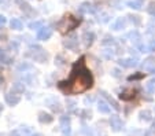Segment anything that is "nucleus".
Listing matches in <instances>:
<instances>
[{"label":"nucleus","mask_w":155,"mask_h":136,"mask_svg":"<svg viewBox=\"0 0 155 136\" xmlns=\"http://www.w3.org/2000/svg\"><path fill=\"white\" fill-rule=\"evenodd\" d=\"M94 85V77L91 71L85 66V58H80L73 66L70 78L66 81H61L58 87L64 92V94H81L87 89L92 88Z\"/></svg>","instance_id":"obj_1"},{"label":"nucleus","mask_w":155,"mask_h":136,"mask_svg":"<svg viewBox=\"0 0 155 136\" xmlns=\"http://www.w3.org/2000/svg\"><path fill=\"white\" fill-rule=\"evenodd\" d=\"M78 25H80L78 18H74L73 15H64V17L62 18V21L58 24V26L62 33H66V32H69V30L76 29Z\"/></svg>","instance_id":"obj_2"},{"label":"nucleus","mask_w":155,"mask_h":136,"mask_svg":"<svg viewBox=\"0 0 155 136\" xmlns=\"http://www.w3.org/2000/svg\"><path fill=\"white\" fill-rule=\"evenodd\" d=\"M4 99H6V103L10 104V106H15V104H18L21 102V95L18 94V92L15 91H10L7 92L6 95H4Z\"/></svg>","instance_id":"obj_3"},{"label":"nucleus","mask_w":155,"mask_h":136,"mask_svg":"<svg viewBox=\"0 0 155 136\" xmlns=\"http://www.w3.org/2000/svg\"><path fill=\"white\" fill-rule=\"evenodd\" d=\"M120 66L122 68H126V69H130V68H135V66L139 65V59L137 58H124V59H120L118 61Z\"/></svg>","instance_id":"obj_4"},{"label":"nucleus","mask_w":155,"mask_h":136,"mask_svg":"<svg viewBox=\"0 0 155 136\" xmlns=\"http://www.w3.org/2000/svg\"><path fill=\"white\" fill-rule=\"evenodd\" d=\"M52 36V28L50 26H43L38 29L37 33V38L38 40H48V38Z\"/></svg>","instance_id":"obj_5"},{"label":"nucleus","mask_w":155,"mask_h":136,"mask_svg":"<svg viewBox=\"0 0 155 136\" xmlns=\"http://www.w3.org/2000/svg\"><path fill=\"white\" fill-rule=\"evenodd\" d=\"M110 125H111V128H113V131H115V132H118V131H121L122 129V127H124V122H122V120L120 118V115H111L110 117Z\"/></svg>","instance_id":"obj_6"},{"label":"nucleus","mask_w":155,"mask_h":136,"mask_svg":"<svg viewBox=\"0 0 155 136\" xmlns=\"http://www.w3.org/2000/svg\"><path fill=\"white\" fill-rule=\"evenodd\" d=\"M136 94H137V91H136V89H133V88H128V89H125V91L121 92L120 98L122 99V101H132V99H135Z\"/></svg>","instance_id":"obj_7"},{"label":"nucleus","mask_w":155,"mask_h":136,"mask_svg":"<svg viewBox=\"0 0 155 136\" xmlns=\"http://www.w3.org/2000/svg\"><path fill=\"white\" fill-rule=\"evenodd\" d=\"M80 12H82V14H94L95 11H96V8H95V6L92 3H89V2H85V3H82L81 6H80Z\"/></svg>","instance_id":"obj_8"},{"label":"nucleus","mask_w":155,"mask_h":136,"mask_svg":"<svg viewBox=\"0 0 155 136\" xmlns=\"http://www.w3.org/2000/svg\"><path fill=\"white\" fill-rule=\"evenodd\" d=\"M63 45L66 48H69V50H76L77 45H78V40H77L76 36H70L63 41Z\"/></svg>","instance_id":"obj_9"},{"label":"nucleus","mask_w":155,"mask_h":136,"mask_svg":"<svg viewBox=\"0 0 155 136\" xmlns=\"http://www.w3.org/2000/svg\"><path fill=\"white\" fill-rule=\"evenodd\" d=\"M59 121H61L63 133H70V118H69L68 115H62Z\"/></svg>","instance_id":"obj_10"},{"label":"nucleus","mask_w":155,"mask_h":136,"mask_svg":"<svg viewBox=\"0 0 155 136\" xmlns=\"http://www.w3.org/2000/svg\"><path fill=\"white\" fill-rule=\"evenodd\" d=\"M38 121H40L41 124H51V122L54 121V117L51 114H48V113L40 111L38 113Z\"/></svg>","instance_id":"obj_11"},{"label":"nucleus","mask_w":155,"mask_h":136,"mask_svg":"<svg viewBox=\"0 0 155 136\" xmlns=\"http://www.w3.org/2000/svg\"><path fill=\"white\" fill-rule=\"evenodd\" d=\"M97 110H99L100 113H103V114H108V113H110V110H111V107H110L108 102L99 101V102H97Z\"/></svg>","instance_id":"obj_12"},{"label":"nucleus","mask_w":155,"mask_h":136,"mask_svg":"<svg viewBox=\"0 0 155 136\" xmlns=\"http://www.w3.org/2000/svg\"><path fill=\"white\" fill-rule=\"evenodd\" d=\"M126 26V18H118L117 21L111 25V29L113 30H121V29H125Z\"/></svg>","instance_id":"obj_13"},{"label":"nucleus","mask_w":155,"mask_h":136,"mask_svg":"<svg viewBox=\"0 0 155 136\" xmlns=\"http://www.w3.org/2000/svg\"><path fill=\"white\" fill-rule=\"evenodd\" d=\"M143 69H144L146 71H148V73L155 74V62H154L152 59L146 61V62L143 63Z\"/></svg>","instance_id":"obj_14"},{"label":"nucleus","mask_w":155,"mask_h":136,"mask_svg":"<svg viewBox=\"0 0 155 136\" xmlns=\"http://www.w3.org/2000/svg\"><path fill=\"white\" fill-rule=\"evenodd\" d=\"M126 37H129L132 40V43H135V44H140V40H141V37H140V33L137 32V30H133V32H130V33H128V36Z\"/></svg>","instance_id":"obj_15"},{"label":"nucleus","mask_w":155,"mask_h":136,"mask_svg":"<svg viewBox=\"0 0 155 136\" xmlns=\"http://www.w3.org/2000/svg\"><path fill=\"white\" fill-rule=\"evenodd\" d=\"M10 26H11V29H14V30H21L24 28V24H22V21L18 19V18H12L11 22H10Z\"/></svg>","instance_id":"obj_16"},{"label":"nucleus","mask_w":155,"mask_h":136,"mask_svg":"<svg viewBox=\"0 0 155 136\" xmlns=\"http://www.w3.org/2000/svg\"><path fill=\"white\" fill-rule=\"evenodd\" d=\"M82 38H84V41H85V45H91L92 43H94V40H95V35L92 32H85L84 33V36H82Z\"/></svg>","instance_id":"obj_17"},{"label":"nucleus","mask_w":155,"mask_h":136,"mask_svg":"<svg viewBox=\"0 0 155 136\" xmlns=\"http://www.w3.org/2000/svg\"><path fill=\"white\" fill-rule=\"evenodd\" d=\"M0 63H4V65H8L11 63V58L6 54V51L0 48Z\"/></svg>","instance_id":"obj_18"},{"label":"nucleus","mask_w":155,"mask_h":136,"mask_svg":"<svg viewBox=\"0 0 155 136\" xmlns=\"http://www.w3.org/2000/svg\"><path fill=\"white\" fill-rule=\"evenodd\" d=\"M12 91H15V92H18V94H24V91H25V85H24V83H14L12 84Z\"/></svg>","instance_id":"obj_19"},{"label":"nucleus","mask_w":155,"mask_h":136,"mask_svg":"<svg viewBox=\"0 0 155 136\" xmlns=\"http://www.w3.org/2000/svg\"><path fill=\"white\" fill-rule=\"evenodd\" d=\"M128 6L133 10H140L143 7L141 6V0H130V2H128Z\"/></svg>","instance_id":"obj_20"},{"label":"nucleus","mask_w":155,"mask_h":136,"mask_svg":"<svg viewBox=\"0 0 155 136\" xmlns=\"http://www.w3.org/2000/svg\"><path fill=\"white\" fill-rule=\"evenodd\" d=\"M146 91L148 92V94H155V78L150 80L148 83L146 84Z\"/></svg>","instance_id":"obj_21"},{"label":"nucleus","mask_w":155,"mask_h":136,"mask_svg":"<svg viewBox=\"0 0 155 136\" xmlns=\"http://www.w3.org/2000/svg\"><path fill=\"white\" fill-rule=\"evenodd\" d=\"M102 56L106 58V59H111L113 56H114V51L111 48H106V50L102 51Z\"/></svg>","instance_id":"obj_22"},{"label":"nucleus","mask_w":155,"mask_h":136,"mask_svg":"<svg viewBox=\"0 0 155 136\" xmlns=\"http://www.w3.org/2000/svg\"><path fill=\"white\" fill-rule=\"evenodd\" d=\"M114 37H111V36H104V38L102 40V44L103 45H113L114 44Z\"/></svg>","instance_id":"obj_23"},{"label":"nucleus","mask_w":155,"mask_h":136,"mask_svg":"<svg viewBox=\"0 0 155 136\" xmlns=\"http://www.w3.org/2000/svg\"><path fill=\"white\" fill-rule=\"evenodd\" d=\"M140 118L144 121H151V111L150 110H144L140 113Z\"/></svg>","instance_id":"obj_24"},{"label":"nucleus","mask_w":155,"mask_h":136,"mask_svg":"<svg viewBox=\"0 0 155 136\" xmlns=\"http://www.w3.org/2000/svg\"><path fill=\"white\" fill-rule=\"evenodd\" d=\"M29 28L30 29H40V28H43V22L41 21H35V22H30L29 24Z\"/></svg>","instance_id":"obj_25"},{"label":"nucleus","mask_w":155,"mask_h":136,"mask_svg":"<svg viewBox=\"0 0 155 136\" xmlns=\"http://www.w3.org/2000/svg\"><path fill=\"white\" fill-rule=\"evenodd\" d=\"M102 95H104L106 98L108 99V102H110V103L113 104V107H114V109H117V110L120 109V106H118V103H117V102H115V101H114V99H113V98H110V96H108V95L106 94V92H102Z\"/></svg>","instance_id":"obj_26"},{"label":"nucleus","mask_w":155,"mask_h":136,"mask_svg":"<svg viewBox=\"0 0 155 136\" xmlns=\"http://www.w3.org/2000/svg\"><path fill=\"white\" fill-rule=\"evenodd\" d=\"M29 69H32V65H30V63H21V65L18 66V70L24 71V73H25V70H29Z\"/></svg>","instance_id":"obj_27"},{"label":"nucleus","mask_w":155,"mask_h":136,"mask_svg":"<svg viewBox=\"0 0 155 136\" xmlns=\"http://www.w3.org/2000/svg\"><path fill=\"white\" fill-rule=\"evenodd\" d=\"M143 77H144V73L132 74V76H129V81H132V80H140V78H143Z\"/></svg>","instance_id":"obj_28"},{"label":"nucleus","mask_w":155,"mask_h":136,"mask_svg":"<svg viewBox=\"0 0 155 136\" xmlns=\"http://www.w3.org/2000/svg\"><path fill=\"white\" fill-rule=\"evenodd\" d=\"M147 11H148L151 15H154V17H155V3H150V6L147 7Z\"/></svg>","instance_id":"obj_29"},{"label":"nucleus","mask_w":155,"mask_h":136,"mask_svg":"<svg viewBox=\"0 0 155 136\" xmlns=\"http://www.w3.org/2000/svg\"><path fill=\"white\" fill-rule=\"evenodd\" d=\"M137 47H139V50H140L141 52H150V50H148V45H146V44H141V43H140V44H139Z\"/></svg>","instance_id":"obj_30"},{"label":"nucleus","mask_w":155,"mask_h":136,"mask_svg":"<svg viewBox=\"0 0 155 136\" xmlns=\"http://www.w3.org/2000/svg\"><path fill=\"white\" fill-rule=\"evenodd\" d=\"M129 18H130V21L132 22H135L136 25H140V19H139V17H136V15H129Z\"/></svg>","instance_id":"obj_31"},{"label":"nucleus","mask_w":155,"mask_h":136,"mask_svg":"<svg viewBox=\"0 0 155 136\" xmlns=\"http://www.w3.org/2000/svg\"><path fill=\"white\" fill-rule=\"evenodd\" d=\"M148 50H150V52H155V40H152L148 44Z\"/></svg>","instance_id":"obj_32"},{"label":"nucleus","mask_w":155,"mask_h":136,"mask_svg":"<svg viewBox=\"0 0 155 136\" xmlns=\"http://www.w3.org/2000/svg\"><path fill=\"white\" fill-rule=\"evenodd\" d=\"M6 22H7L6 17H4V15H0V28H3L4 25H6Z\"/></svg>","instance_id":"obj_33"},{"label":"nucleus","mask_w":155,"mask_h":136,"mask_svg":"<svg viewBox=\"0 0 155 136\" xmlns=\"http://www.w3.org/2000/svg\"><path fill=\"white\" fill-rule=\"evenodd\" d=\"M68 104H69V109H70V110H73L74 109V106H76V102H74V101H68Z\"/></svg>","instance_id":"obj_34"},{"label":"nucleus","mask_w":155,"mask_h":136,"mask_svg":"<svg viewBox=\"0 0 155 136\" xmlns=\"http://www.w3.org/2000/svg\"><path fill=\"white\" fill-rule=\"evenodd\" d=\"M113 76H114V77H120V71H118L117 69H114V70H113Z\"/></svg>","instance_id":"obj_35"},{"label":"nucleus","mask_w":155,"mask_h":136,"mask_svg":"<svg viewBox=\"0 0 155 136\" xmlns=\"http://www.w3.org/2000/svg\"><path fill=\"white\" fill-rule=\"evenodd\" d=\"M2 111H3V104L0 103V114H2Z\"/></svg>","instance_id":"obj_36"},{"label":"nucleus","mask_w":155,"mask_h":136,"mask_svg":"<svg viewBox=\"0 0 155 136\" xmlns=\"http://www.w3.org/2000/svg\"><path fill=\"white\" fill-rule=\"evenodd\" d=\"M62 136H70V133H68V135H66V133H63V135Z\"/></svg>","instance_id":"obj_37"},{"label":"nucleus","mask_w":155,"mask_h":136,"mask_svg":"<svg viewBox=\"0 0 155 136\" xmlns=\"http://www.w3.org/2000/svg\"><path fill=\"white\" fill-rule=\"evenodd\" d=\"M30 136H41V135H38V133H36V135H30Z\"/></svg>","instance_id":"obj_38"},{"label":"nucleus","mask_w":155,"mask_h":136,"mask_svg":"<svg viewBox=\"0 0 155 136\" xmlns=\"http://www.w3.org/2000/svg\"><path fill=\"white\" fill-rule=\"evenodd\" d=\"M2 2H3V0H0V3H2Z\"/></svg>","instance_id":"obj_39"},{"label":"nucleus","mask_w":155,"mask_h":136,"mask_svg":"<svg viewBox=\"0 0 155 136\" xmlns=\"http://www.w3.org/2000/svg\"><path fill=\"white\" fill-rule=\"evenodd\" d=\"M0 76H2V71H0Z\"/></svg>","instance_id":"obj_40"}]
</instances>
